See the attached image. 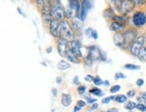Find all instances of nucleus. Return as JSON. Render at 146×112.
Here are the masks:
<instances>
[{
	"label": "nucleus",
	"instance_id": "7c9ffc66",
	"mask_svg": "<svg viewBox=\"0 0 146 112\" xmlns=\"http://www.w3.org/2000/svg\"><path fill=\"white\" fill-rule=\"evenodd\" d=\"M84 60H85V63H86L87 65L91 66V65H93V61H94V60H93L90 57H89V56H87V57H85Z\"/></svg>",
	"mask_w": 146,
	"mask_h": 112
},
{
	"label": "nucleus",
	"instance_id": "f3484780",
	"mask_svg": "<svg viewBox=\"0 0 146 112\" xmlns=\"http://www.w3.org/2000/svg\"><path fill=\"white\" fill-rule=\"evenodd\" d=\"M113 20L125 26L126 24V22H128V17H126L125 15H115Z\"/></svg>",
	"mask_w": 146,
	"mask_h": 112
},
{
	"label": "nucleus",
	"instance_id": "c9c22d12",
	"mask_svg": "<svg viewBox=\"0 0 146 112\" xmlns=\"http://www.w3.org/2000/svg\"><path fill=\"white\" fill-rule=\"evenodd\" d=\"M115 100V97H114V96H110V97H106V98H104L103 100H102V103H109L111 100Z\"/></svg>",
	"mask_w": 146,
	"mask_h": 112
},
{
	"label": "nucleus",
	"instance_id": "4be33fe9",
	"mask_svg": "<svg viewBox=\"0 0 146 112\" xmlns=\"http://www.w3.org/2000/svg\"><path fill=\"white\" fill-rule=\"evenodd\" d=\"M136 106L137 104L135 102H131V100H129V102H127L125 105V109H128V110H133L134 109H136Z\"/></svg>",
	"mask_w": 146,
	"mask_h": 112
},
{
	"label": "nucleus",
	"instance_id": "c03bdc74",
	"mask_svg": "<svg viewBox=\"0 0 146 112\" xmlns=\"http://www.w3.org/2000/svg\"><path fill=\"white\" fill-rule=\"evenodd\" d=\"M81 107H80V106H75V107H74V109H73V112H80V110H81Z\"/></svg>",
	"mask_w": 146,
	"mask_h": 112
},
{
	"label": "nucleus",
	"instance_id": "aec40b11",
	"mask_svg": "<svg viewBox=\"0 0 146 112\" xmlns=\"http://www.w3.org/2000/svg\"><path fill=\"white\" fill-rule=\"evenodd\" d=\"M78 18H73L72 19V29L73 31H75V32H80L81 29L80 22L77 20Z\"/></svg>",
	"mask_w": 146,
	"mask_h": 112
},
{
	"label": "nucleus",
	"instance_id": "3c124183",
	"mask_svg": "<svg viewBox=\"0 0 146 112\" xmlns=\"http://www.w3.org/2000/svg\"><path fill=\"white\" fill-rule=\"evenodd\" d=\"M103 84L106 85V86H108V85H109V81H108V80L105 81V82L103 83Z\"/></svg>",
	"mask_w": 146,
	"mask_h": 112
},
{
	"label": "nucleus",
	"instance_id": "423d86ee",
	"mask_svg": "<svg viewBox=\"0 0 146 112\" xmlns=\"http://www.w3.org/2000/svg\"><path fill=\"white\" fill-rule=\"evenodd\" d=\"M134 7H135V5H134V3L132 0H123L120 8L117 11H118L119 14H121L122 15H125L130 12H132L134 9Z\"/></svg>",
	"mask_w": 146,
	"mask_h": 112
},
{
	"label": "nucleus",
	"instance_id": "cd10ccee",
	"mask_svg": "<svg viewBox=\"0 0 146 112\" xmlns=\"http://www.w3.org/2000/svg\"><path fill=\"white\" fill-rule=\"evenodd\" d=\"M93 83H94V84L96 85V86H99V85H101V84H103V81H102V79L99 77V76H96L94 78V81H93Z\"/></svg>",
	"mask_w": 146,
	"mask_h": 112
},
{
	"label": "nucleus",
	"instance_id": "f257e3e1",
	"mask_svg": "<svg viewBox=\"0 0 146 112\" xmlns=\"http://www.w3.org/2000/svg\"><path fill=\"white\" fill-rule=\"evenodd\" d=\"M60 39H65L70 42L75 40L74 31H73L72 26L70 24L68 21H61L60 24Z\"/></svg>",
	"mask_w": 146,
	"mask_h": 112
},
{
	"label": "nucleus",
	"instance_id": "72a5a7b5",
	"mask_svg": "<svg viewBox=\"0 0 146 112\" xmlns=\"http://www.w3.org/2000/svg\"><path fill=\"white\" fill-rule=\"evenodd\" d=\"M46 1H47V0H36V5H37L38 8L42 9L43 5H44V4H45Z\"/></svg>",
	"mask_w": 146,
	"mask_h": 112
},
{
	"label": "nucleus",
	"instance_id": "4c0bfd02",
	"mask_svg": "<svg viewBox=\"0 0 146 112\" xmlns=\"http://www.w3.org/2000/svg\"><path fill=\"white\" fill-rule=\"evenodd\" d=\"M135 91L134 90H130V91H128L127 92V94H126V96L128 97V98H133V97H134L135 96Z\"/></svg>",
	"mask_w": 146,
	"mask_h": 112
},
{
	"label": "nucleus",
	"instance_id": "6e6552de",
	"mask_svg": "<svg viewBox=\"0 0 146 112\" xmlns=\"http://www.w3.org/2000/svg\"><path fill=\"white\" fill-rule=\"evenodd\" d=\"M92 8V2L90 0H82L81 3V12H80V18L82 22L86 20L88 11Z\"/></svg>",
	"mask_w": 146,
	"mask_h": 112
},
{
	"label": "nucleus",
	"instance_id": "de8ad7c7",
	"mask_svg": "<svg viewBox=\"0 0 146 112\" xmlns=\"http://www.w3.org/2000/svg\"><path fill=\"white\" fill-rule=\"evenodd\" d=\"M73 83H74V84H78V76L74 77V79H73Z\"/></svg>",
	"mask_w": 146,
	"mask_h": 112
},
{
	"label": "nucleus",
	"instance_id": "1a4fd4ad",
	"mask_svg": "<svg viewBox=\"0 0 146 112\" xmlns=\"http://www.w3.org/2000/svg\"><path fill=\"white\" fill-rule=\"evenodd\" d=\"M69 41L65 40V39H60L59 43H58V47H57V50L58 53L60 57H66L67 52L69 50Z\"/></svg>",
	"mask_w": 146,
	"mask_h": 112
},
{
	"label": "nucleus",
	"instance_id": "49530a36",
	"mask_svg": "<svg viewBox=\"0 0 146 112\" xmlns=\"http://www.w3.org/2000/svg\"><path fill=\"white\" fill-rule=\"evenodd\" d=\"M97 108H98V103H94V104H92V106L90 107V109H96Z\"/></svg>",
	"mask_w": 146,
	"mask_h": 112
},
{
	"label": "nucleus",
	"instance_id": "393cba45",
	"mask_svg": "<svg viewBox=\"0 0 146 112\" xmlns=\"http://www.w3.org/2000/svg\"><path fill=\"white\" fill-rule=\"evenodd\" d=\"M89 93L96 95V96H102V95H103L102 91H101V90L98 89V88H92V89H90V91H89Z\"/></svg>",
	"mask_w": 146,
	"mask_h": 112
},
{
	"label": "nucleus",
	"instance_id": "0eeeda50",
	"mask_svg": "<svg viewBox=\"0 0 146 112\" xmlns=\"http://www.w3.org/2000/svg\"><path fill=\"white\" fill-rule=\"evenodd\" d=\"M133 25L140 28L143 27L146 24V14L145 13L142 12V11H138L133 16Z\"/></svg>",
	"mask_w": 146,
	"mask_h": 112
},
{
	"label": "nucleus",
	"instance_id": "603ef678",
	"mask_svg": "<svg viewBox=\"0 0 146 112\" xmlns=\"http://www.w3.org/2000/svg\"><path fill=\"white\" fill-rule=\"evenodd\" d=\"M52 91H53V93H54L55 95H56V94H57V90H56V89H53V90H52Z\"/></svg>",
	"mask_w": 146,
	"mask_h": 112
},
{
	"label": "nucleus",
	"instance_id": "2f4dec72",
	"mask_svg": "<svg viewBox=\"0 0 146 112\" xmlns=\"http://www.w3.org/2000/svg\"><path fill=\"white\" fill-rule=\"evenodd\" d=\"M86 92V86L85 85H80L78 87V93L83 95L84 93Z\"/></svg>",
	"mask_w": 146,
	"mask_h": 112
},
{
	"label": "nucleus",
	"instance_id": "ea45409f",
	"mask_svg": "<svg viewBox=\"0 0 146 112\" xmlns=\"http://www.w3.org/2000/svg\"><path fill=\"white\" fill-rule=\"evenodd\" d=\"M143 84H144V80L142 79V78H139V79L136 80V85L138 87H142L143 86Z\"/></svg>",
	"mask_w": 146,
	"mask_h": 112
},
{
	"label": "nucleus",
	"instance_id": "bb28decb",
	"mask_svg": "<svg viewBox=\"0 0 146 112\" xmlns=\"http://www.w3.org/2000/svg\"><path fill=\"white\" fill-rule=\"evenodd\" d=\"M136 109L141 112H146V104L145 103H137Z\"/></svg>",
	"mask_w": 146,
	"mask_h": 112
},
{
	"label": "nucleus",
	"instance_id": "c756f323",
	"mask_svg": "<svg viewBox=\"0 0 146 112\" xmlns=\"http://www.w3.org/2000/svg\"><path fill=\"white\" fill-rule=\"evenodd\" d=\"M132 1L137 7H142V5H146V0H132Z\"/></svg>",
	"mask_w": 146,
	"mask_h": 112
},
{
	"label": "nucleus",
	"instance_id": "37998d69",
	"mask_svg": "<svg viewBox=\"0 0 146 112\" xmlns=\"http://www.w3.org/2000/svg\"><path fill=\"white\" fill-rule=\"evenodd\" d=\"M92 38L94 39V40H98V34L97 31H95V30H94V31H93V33H92Z\"/></svg>",
	"mask_w": 146,
	"mask_h": 112
},
{
	"label": "nucleus",
	"instance_id": "5701e85b",
	"mask_svg": "<svg viewBox=\"0 0 146 112\" xmlns=\"http://www.w3.org/2000/svg\"><path fill=\"white\" fill-rule=\"evenodd\" d=\"M127 96L126 95H123V94H120V95H117L115 97V100L118 103H125L127 102Z\"/></svg>",
	"mask_w": 146,
	"mask_h": 112
},
{
	"label": "nucleus",
	"instance_id": "dca6fc26",
	"mask_svg": "<svg viewBox=\"0 0 146 112\" xmlns=\"http://www.w3.org/2000/svg\"><path fill=\"white\" fill-rule=\"evenodd\" d=\"M61 104L66 108L69 107V106L71 104V96L70 94L62 93V95H61Z\"/></svg>",
	"mask_w": 146,
	"mask_h": 112
},
{
	"label": "nucleus",
	"instance_id": "c85d7f7f",
	"mask_svg": "<svg viewBox=\"0 0 146 112\" xmlns=\"http://www.w3.org/2000/svg\"><path fill=\"white\" fill-rule=\"evenodd\" d=\"M111 2L113 3L114 7L116 8V10H118L121 7V4L123 2V0H111Z\"/></svg>",
	"mask_w": 146,
	"mask_h": 112
},
{
	"label": "nucleus",
	"instance_id": "09e8293b",
	"mask_svg": "<svg viewBox=\"0 0 146 112\" xmlns=\"http://www.w3.org/2000/svg\"><path fill=\"white\" fill-rule=\"evenodd\" d=\"M49 1L50 2V4H52V5H53V4H56V3L60 2V0H49Z\"/></svg>",
	"mask_w": 146,
	"mask_h": 112
},
{
	"label": "nucleus",
	"instance_id": "9d476101",
	"mask_svg": "<svg viewBox=\"0 0 146 112\" xmlns=\"http://www.w3.org/2000/svg\"><path fill=\"white\" fill-rule=\"evenodd\" d=\"M60 22L56 19H52L49 24L50 33L53 37L60 36Z\"/></svg>",
	"mask_w": 146,
	"mask_h": 112
},
{
	"label": "nucleus",
	"instance_id": "20e7f679",
	"mask_svg": "<svg viewBox=\"0 0 146 112\" xmlns=\"http://www.w3.org/2000/svg\"><path fill=\"white\" fill-rule=\"evenodd\" d=\"M65 16V10L60 2L52 5V17L58 21H63Z\"/></svg>",
	"mask_w": 146,
	"mask_h": 112
},
{
	"label": "nucleus",
	"instance_id": "2eb2a0df",
	"mask_svg": "<svg viewBox=\"0 0 146 112\" xmlns=\"http://www.w3.org/2000/svg\"><path fill=\"white\" fill-rule=\"evenodd\" d=\"M123 28H125V25H123L115 21L112 22L110 24V30L115 32H121L123 30Z\"/></svg>",
	"mask_w": 146,
	"mask_h": 112
},
{
	"label": "nucleus",
	"instance_id": "6ab92c4d",
	"mask_svg": "<svg viewBox=\"0 0 146 112\" xmlns=\"http://www.w3.org/2000/svg\"><path fill=\"white\" fill-rule=\"evenodd\" d=\"M115 13H114V10L112 8H108L104 11V14H103V16L106 18V19H113L114 16H115Z\"/></svg>",
	"mask_w": 146,
	"mask_h": 112
},
{
	"label": "nucleus",
	"instance_id": "a878e982",
	"mask_svg": "<svg viewBox=\"0 0 146 112\" xmlns=\"http://www.w3.org/2000/svg\"><path fill=\"white\" fill-rule=\"evenodd\" d=\"M139 103H145L146 102V92H142L141 95L137 98Z\"/></svg>",
	"mask_w": 146,
	"mask_h": 112
},
{
	"label": "nucleus",
	"instance_id": "39448f33",
	"mask_svg": "<svg viewBox=\"0 0 146 112\" xmlns=\"http://www.w3.org/2000/svg\"><path fill=\"white\" fill-rule=\"evenodd\" d=\"M88 56H89L93 60H106V54L98 48L97 46H90L88 48Z\"/></svg>",
	"mask_w": 146,
	"mask_h": 112
},
{
	"label": "nucleus",
	"instance_id": "ddd939ff",
	"mask_svg": "<svg viewBox=\"0 0 146 112\" xmlns=\"http://www.w3.org/2000/svg\"><path fill=\"white\" fill-rule=\"evenodd\" d=\"M114 43L116 47L123 48L125 45V39H123V34L121 32H115L114 35Z\"/></svg>",
	"mask_w": 146,
	"mask_h": 112
},
{
	"label": "nucleus",
	"instance_id": "79ce46f5",
	"mask_svg": "<svg viewBox=\"0 0 146 112\" xmlns=\"http://www.w3.org/2000/svg\"><path fill=\"white\" fill-rule=\"evenodd\" d=\"M85 99H86V100L88 102V103H96V102H97V100L96 99H90L89 97H85Z\"/></svg>",
	"mask_w": 146,
	"mask_h": 112
},
{
	"label": "nucleus",
	"instance_id": "8fccbe9b",
	"mask_svg": "<svg viewBox=\"0 0 146 112\" xmlns=\"http://www.w3.org/2000/svg\"><path fill=\"white\" fill-rule=\"evenodd\" d=\"M61 81H62V79H61L60 77H57V78H56V82H57V83H60Z\"/></svg>",
	"mask_w": 146,
	"mask_h": 112
},
{
	"label": "nucleus",
	"instance_id": "f03ea898",
	"mask_svg": "<svg viewBox=\"0 0 146 112\" xmlns=\"http://www.w3.org/2000/svg\"><path fill=\"white\" fill-rule=\"evenodd\" d=\"M137 30L134 28H130V29L126 30L123 34V39H125V45H123V48H129L130 49L132 44L133 41L136 40V38L138 37L137 34Z\"/></svg>",
	"mask_w": 146,
	"mask_h": 112
},
{
	"label": "nucleus",
	"instance_id": "473e14b6",
	"mask_svg": "<svg viewBox=\"0 0 146 112\" xmlns=\"http://www.w3.org/2000/svg\"><path fill=\"white\" fill-rule=\"evenodd\" d=\"M120 89H121V86L120 85H114V86H112L111 89H110V92L111 93H115L117 92H119L120 91Z\"/></svg>",
	"mask_w": 146,
	"mask_h": 112
},
{
	"label": "nucleus",
	"instance_id": "9b49d317",
	"mask_svg": "<svg viewBox=\"0 0 146 112\" xmlns=\"http://www.w3.org/2000/svg\"><path fill=\"white\" fill-rule=\"evenodd\" d=\"M69 7L73 9L75 12V15L77 18H80V12H81V5L78 0H69Z\"/></svg>",
	"mask_w": 146,
	"mask_h": 112
},
{
	"label": "nucleus",
	"instance_id": "f8f14e48",
	"mask_svg": "<svg viewBox=\"0 0 146 112\" xmlns=\"http://www.w3.org/2000/svg\"><path fill=\"white\" fill-rule=\"evenodd\" d=\"M70 46H71V50L74 54L77 56V57L80 58L82 57V53H81V43L80 41L78 40H74L70 42Z\"/></svg>",
	"mask_w": 146,
	"mask_h": 112
},
{
	"label": "nucleus",
	"instance_id": "b1692460",
	"mask_svg": "<svg viewBox=\"0 0 146 112\" xmlns=\"http://www.w3.org/2000/svg\"><path fill=\"white\" fill-rule=\"evenodd\" d=\"M125 68L128 70H140L141 69V66L137 65H133V64H126L125 65Z\"/></svg>",
	"mask_w": 146,
	"mask_h": 112
},
{
	"label": "nucleus",
	"instance_id": "a18cd8bd",
	"mask_svg": "<svg viewBox=\"0 0 146 112\" xmlns=\"http://www.w3.org/2000/svg\"><path fill=\"white\" fill-rule=\"evenodd\" d=\"M103 112H118V109H117L116 108H112L108 110H106V111H103Z\"/></svg>",
	"mask_w": 146,
	"mask_h": 112
},
{
	"label": "nucleus",
	"instance_id": "a19ab883",
	"mask_svg": "<svg viewBox=\"0 0 146 112\" xmlns=\"http://www.w3.org/2000/svg\"><path fill=\"white\" fill-rule=\"evenodd\" d=\"M94 76L91 75H88L85 78H84V80L87 81V82H91V81H94Z\"/></svg>",
	"mask_w": 146,
	"mask_h": 112
},
{
	"label": "nucleus",
	"instance_id": "4468645a",
	"mask_svg": "<svg viewBox=\"0 0 146 112\" xmlns=\"http://www.w3.org/2000/svg\"><path fill=\"white\" fill-rule=\"evenodd\" d=\"M66 57H67V58H68V60L70 61V62H71V63H74V64L80 63V59H78V58L74 54V52L72 51L71 48H69L68 52H67Z\"/></svg>",
	"mask_w": 146,
	"mask_h": 112
},
{
	"label": "nucleus",
	"instance_id": "412c9836",
	"mask_svg": "<svg viewBox=\"0 0 146 112\" xmlns=\"http://www.w3.org/2000/svg\"><path fill=\"white\" fill-rule=\"evenodd\" d=\"M140 61H142V62H146V46H144L142 49L141 51H140L138 57Z\"/></svg>",
	"mask_w": 146,
	"mask_h": 112
},
{
	"label": "nucleus",
	"instance_id": "7ed1b4c3",
	"mask_svg": "<svg viewBox=\"0 0 146 112\" xmlns=\"http://www.w3.org/2000/svg\"><path fill=\"white\" fill-rule=\"evenodd\" d=\"M145 37L144 35H140L136 38V40L133 41L130 48V52L133 57H138V55L141 51V49L144 47Z\"/></svg>",
	"mask_w": 146,
	"mask_h": 112
},
{
	"label": "nucleus",
	"instance_id": "a211bd4d",
	"mask_svg": "<svg viewBox=\"0 0 146 112\" xmlns=\"http://www.w3.org/2000/svg\"><path fill=\"white\" fill-rule=\"evenodd\" d=\"M57 67L59 70H67L70 67V64L65 60H60L57 65Z\"/></svg>",
	"mask_w": 146,
	"mask_h": 112
},
{
	"label": "nucleus",
	"instance_id": "f704fd0d",
	"mask_svg": "<svg viewBox=\"0 0 146 112\" xmlns=\"http://www.w3.org/2000/svg\"><path fill=\"white\" fill-rule=\"evenodd\" d=\"M94 30L91 29V28H88V29L85 30V34L88 38H91L92 37V33H93Z\"/></svg>",
	"mask_w": 146,
	"mask_h": 112
},
{
	"label": "nucleus",
	"instance_id": "864d4df0",
	"mask_svg": "<svg viewBox=\"0 0 146 112\" xmlns=\"http://www.w3.org/2000/svg\"><path fill=\"white\" fill-rule=\"evenodd\" d=\"M145 104H146V102H145Z\"/></svg>",
	"mask_w": 146,
	"mask_h": 112
},
{
	"label": "nucleus",
	"instance_id": "e433bc0d",
	"mask_svg": "<svg viewBox=\"0 0 146 112\" xmlns=\"http://www.w3.org/2000/svg\"><path fill=\"white\" fill-rule=\"evenodd\" d=\"M126 76L125 75H123V73H116V74H115V80H118V79H120V78H122V79H125V78Z\"/></svg>",
	"mask_w": 146,
	"mask_h": 112
},
{
	"label": "nucleus",
	"instance_id": "58836bf2",
	"mask_svg": "<svg viewBox=\"0 0 146 112\" xmlns=\"http://www.w3.org/2000/svg\"><path fill=\"white\" fill-rule=\"evenodd\" d=\"M77 105L80 106V107H81V108H84L87 105V102H85V100H78V102H77Z\"/></svg>",
	"mask_w": 146,
	"mask_h": 112
}]
</instances>
